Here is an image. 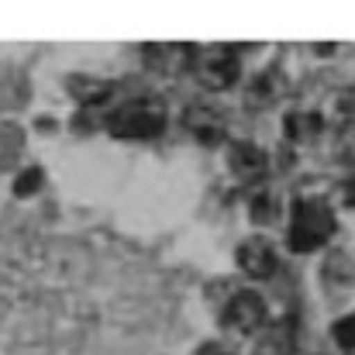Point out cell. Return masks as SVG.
<instances>
[{"instance_id":"obj_5","label":"cell","mask_w":355,"mask_h":355,"mask_svg":"<svg viewBox=\"0 0 355 355\" xmlns=\"http://www.w3.org/2000/svg\"><path fill=\"white\" fill-rule=\"evenodd\" d=\"M238 269L252 279H269L276 272V252L266 238H248L238 245Z\"/></svg>"},{"instance_id":"obj_7","label":"cell","mask_w":355,"mask_h":355,"mask_svg":"<svg viewBox=\"0 0 355 355\" xmlns=\"http://www.w3.org/2000/svg\"><path fill=\"white\" fill-rule=\"evenodd\" d=\"M232 173L238 180H259L266 173V152L252 141H235L232 145Z\"/></svg>"},{"instance_id":"obj_13","label":"cell","mask_w":355,"mask_h":355,"mask_svg":"<svg viewBox=\"0 0 355 355\" xmlns=\"http://www.w3.org/2000/svg\"><path fill=\"white\" fill-rule=\"evenodd\" d=\"M331 335H335V342L342 349H355V314H345L342 321H335Z\"/></svg>"},{"instance_id":"obj_12","label":"cell","mask_w":355,"mask_h":355,"mask_svg":"<svg viewBox=\"0 0 355 355\" xmlns=\"http://www.w3.org/2000/svg\"><path fill=\"white\" fill-rule=\"evenodd\" d=\"M38 187H42V169H35V166L24 169V173L14 180V193H17V197H31Z\"/></svg>"},{"instance_id":"obj_10","label":"cell","mask_w":355,"mask_h":355,"mask_svg":"<svg viewBox=\"0 0 355 355\" xmlns=\"http://www.w3.org/2000/svg\"><path fill=\"white\" fill-rule=\"evenodd\" d=\"M286 131L297 138V141H307V138H314L318 131H321V118L318 114H290L286 118Z\"/></svg>"},{"instance_id":"obj_15","label":"cell","mask_w":355,"mask_h":355,"mask_svg":"<svg viewBox=\"0 0 355 355\" xmlns=\"http://www.w3.org/2000/svg\"><path fill=\"white\" fill-rule=\"evenodd\" d=\"M338 159L355 166V121L352 124H345V131L338 135Z\"/></svg>"},{"instance_id":"obj_8","label":"cell","mask_w":355,"mask_h":355,"mask_svg":"<svg viewBox=\"0 0 355 355\" xmlns=\"http://www.w3.org/2000/svg\"><path fill=\"white\" fill-rule=\"evenodd\" d=\"M187 124H190L200 138H207V141L221 138V131H225V121L218 118V111H211V107H190V111H187Z\"/></svg>"},{"instance_id":"obj_3","label":"cell","mask_w":355,"mask_h":355,"mask_svg":"<svg viewBox=\"0 0 355 355\" xmlns=\"http://www.w3.org/2000/svg\"><path fill=\"white\" fill-rule=\"evenodd\" d=\"M221 321H225V328L235 331V335H255V331L266 324V300H262L255 290H238L235 297L225 304Z\"/></svg>"},{"instance_id":"obj_2","label":"cell","mask_w":355,"mask_h":355,"mask_svg":"<svg viewBox=\"0 0 355 355\" xmlns=\"http://www.w3.org/2000/svg\"><path fill=\"white\" fill-rule=\"evenodd\" d=\"M162 114L155 107H145V104H128L118 107L111 118H107V131L114 138H155L162 131Z\"/></svg>"},{"instance_id":"obj_4","label":"cell","mask_w":355,"mask_h":355,"mask_svg":"<svg viewBox=\"0 0 355 355\" xmlns=\"http://www.w3.org/2000/svg\"><path fill=\"white\" fill-rule=\"evenodd\" d=\"M193 66H197L200 80H204L211 90H228V87H235L238 73H241V62H238L235 49H225V45H214V49L200 52Z\"/></svg>"},{"instance_id":"obj_11","label":"cell","mask_w":355,"mask_h":355,"mask_svg":"<svg viewBox=\"0 0 355 355\" xmlns=\"http://www.w3.org/2000/svg\"><path fill=\"white\" fill-rule=\"evenodd\" d=\"M276 97V87H272V76H259L252 87H248V107H262Z\"/></svg>"},{"instance_id":"obj_6","label":"cell","mask_w":355,"mask_h":355,"mask_svg":"<svg viewBox=\"0 0 355 355\" xmlns=\"http://www.w3.org/2000/svg\"><path fill=\"white\" fill-rule=\"evenodd\" d=\"M145 55H148V66L159 73H180V69L197 62V59H190L193 55L190 45H148Z\"/></svg>"},{"instance_id":"obj_14","label":"cell","mask_w":355,"mask_h":355,"mask_svg":"<svg viewBox=\"0 0 355 355\" xmlns=\"http://www.w3.org/2000/svg\"><path fill=\"white\" fill-rule=\"evenodd\" d=\"M252 218H255L259 225L272 221V218H276V200H272L269 193H259V197H252Z\"/></svg>"},{"instance_id":"obj_16","label":"cell","mask_w":355,"mask_h":355,"mask_svg":"<svg viewBox=\"0 0 355 355\" xmlns=\"http://www.w3.org/2000/svg\"><path fill=\"white\" fill-rule=\"evenodd\" d=\"M193 355H235L228 345H221V342H207V345H200Z\"/></svg>"},{"instance_id":"obj_1","label":"cell","mask_w":355,"mask_h":355,"mask_svg":"<svg viewBox=\"0 0 355 355\" xmlns=\"http://www.w3.org/2000/svg\"><path fill=\"white\" fill-rule=\"evenodd\" d=\"M335 232V214L324 200L311 197L300 200L293 211V225H290V248L293 252H314L318 245H324Z\"/></svg>"},{"instance_id":"obj_9","label":"cell","mask_w":355,"mask_h":355,"mask_svg":"<svg viewBox=\"0 0 355 355\" xmlns=\"http://www.w3.org/2000/svg\"><path fill=\"white\" fill-rule=\"evenodd\" d=\"M73 83V94L80 97V101H87V104H101V101H107L111 94H114V87L111 83H104V80H83V76H76V80H69Z\"/></svg>"},{"instance_id":"obj_17","label":"cell","mask_w":355,"mask_h":355,"mask_svg":"<svg viewBox=\"0 0 355 355\" xmlns=\"http://www.w3.org/2000/svg\"><path fill=\"white\" fill-rule=\"evenodd\" d=\"M345 204H349V207H355V176L345 183Z\"/></svg>"}]
</instances>
